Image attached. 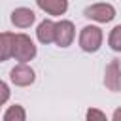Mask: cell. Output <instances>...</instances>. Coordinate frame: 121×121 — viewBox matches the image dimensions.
Masks as SVG:
<instances>
[{
	"mask_svg": "<svg viewBox=\"0 0 121 121\" xmlns=\"http://www.w3.org/2000/svg\"><path fill=\"white\" fill-rule=\"evenodd\" d=\"M102 40H104L102 28H100V26H95V25H87V26L81 28L78 42H79V47H81L85 53H95V51L100 49Z\"/></svg>",
	"mask_w": 121,
	"mask_h": 121,
	"instance_id": "obj_1",
	"label": "cell"
},
{
	"mask_svg": "<svg viewBox=\"0 0 121 121\" xmlns=\"http://www.w3.org/2000/svg\"><path fill=\"white\" fill-rule=\"evenodd\" d=\"M11 57L19 62H28L36 57V45L26 34H13V49Z\"/></svg>",
	"mask_w": 121,
	"mask_h": 121,
	"instance_id": "obj_2",
	"label": "cell"
},
{
	"mask_svg": "<svg viewBox=\"0 0 121 121\" xmlns=\"http://www.w3.org/2000/svg\"><path fill=\"white\" fill-rule=\"evenodd\" d=\"M83 15L91 21H96V23H110L113 17H115V8L112 4H106V2H98V4H91L83 9Z\"/></svg>",
	"mask_w": 121,
	"mask_h": 121,
	"instance_id": "obj_3",
	"label": "cell"
},
{
	"mask_svg": "<svg viewBox=\"0 0 121 121\" xmlns=\"http://www.w3.org/2000/svg\"><path fill=\"white\" fill-rule=\"evenodd\" d=\"M9 79H11V83L17 85V87H28V85L34 83L36 74H34V70H32L26 62H19V64H15V66L11 68Z\"/></svg>",
	"mask_w": 121,
	"mask_h": 121,
	"instance_id": "obj_4",
	"label": "cell"
},
{
	"mask_svg": "<svg viewBox=\"0 0 121 121\" xmlns=\"http://www.w3.org/2000/svg\"><path fill=\"white\" fill-rule=\"evenodd\" d=\"M74 36H76V28H74V23H72V21L60 19L59 23H55V43H57L59 47H68V45H72Z\"/></svg>",
	"mask_w": 121,
	"mask_h": 121,
	"instance_id": "obj_5",
	"label": "cell"
},
{
	"mask_svg": "<svg viewBox=\"0 0 121 121\" xmlns=\"http://www.w3.org/2000/svg\"><path fill=\"white\" fill-rule=\"evenodd\" d=\"M104 85H106V89H110L113 93L121 91V64H119L117 59L110 60V64L106 66V70H104Z\"/></svg>",
	"mask_w": 121,
	"mask_h": 121,
	"instance_id": "obj_6",
	"label": "cell"
},
{
	"mask_svg": "<svg viewBox=\"0 0 121 121\" xmlns=\"http://www.w3.org/2000/svg\"><path fill=\"white\" fill-rule=\"evenodd\" d=\"M11 25L17 28H28L34 21H36V13L28 8H15L11 11Z\"/></svg>",
	"mask_w": 121,
	"mask_h": 121,
	"instance_id": "obj_7",
	"label": "cell"
},
{
	"mask_svg": "<svg viewBox=\"0 0 121 121\" xmlns=\"http://www.w3.org/2000/svg\"><path fill=\"white\" fill-rule=\"evenodd\" d=\"M36 4L47 15H64L68 9V0H36Z\"/></svg>",
	"mask_w": 121,
	"mask_h": 121,
	"instance_id": "obj_8",
	"label": "cell"
},
{
	"mask_svg": "<svg viewBox=\"0 0 121 121\" xmlns=\"http://www.w3.org/2000/svg\"><path fill=\"white\" fill-rule=\"evenodd\" d=\"M36 36L42 43H55V23L51 19H43L38 28H36Z\"/></svg>",
	"mask_w": 121,
	"mask_h": 121,
	"instance_id": "obj_9",
	"label": "cell"
},
{
	"mask_svg": "<svg viewBox=\"0 0 121 121\" xmlns=\"http://www.w3.org/2000/svg\"><path fill=\"white\" fill-rule=\"evenodd\" d=\"M13 49V32H0V62L11 57Z\"/></svg>",
	"mask_w": 121,
	"mask_h": 121,
	"instance_id": "obj_10",
	"label": "cell"
},
{
	"mask_svg": "<svg viewBox=\"0 0 121 121\" xmlns=\"http://www.w3.org/2000/svg\"><path fill=\"white\" fill-rule=\"evenodd\" d=\"M2 117L6 121H25L26 119V112H25V108L21 104H13V106H9L6 110V113Z\"/></svg>",
	"mask_w": 121,
	"mask_h": 121,
	"instance_id": "obj_11",
	"label": "cell"
},
{
	"mask_svg": "<svg viewBox=\"0 0 121 121\" xmlns=\"http://www.w3.org/2000/svg\"><path fill=\"white\" fill-rule=\"evenodd\" d=\"M108 45L113 49V51H119L121 53V25L113 26L110 36H108Z\"/></svg>",
	"mask_w": 121,
	"mask_h": 121,
	"instance_id": "obj_12",
	"label": "cell"
},
{
	"mask_svg": "<svg viewBox=\"0 0 121 121\" xmlns=\"http://www.w3.org/2000/svg\"><path fill=\"white\" fill-rule=\"evenodd\" d=\"M9 100V87H8V83L6 81H2L0 79V106L2 104H6Z\"/></svg>",
	"mask_w": 121,
	"mask_h": 121,
	"instance_id": "obj_13",
	"label": "cell"
},
{
	"mask_svg": "<svg viewBox=\"0 0 121 121\" xmlns=\"http://www.w3.org/2000/svg\"><path fill=\"white\" fill-rule=\"evenodd\" d=\"M85 117H87L89 121H91V119H100V121H104V119H106V113H104V112H100V110H95V108H91V110H87Z\"/></svg>",
	"mask_w": 121,
	"mask_h": 121,
	"instance_id": "obj_14",
	"label": "cell"
},
{
	"mask_svg": "<svg viewBox=\"0 0 121 121\" xmlns=\"http://www.w3.org/2000/svg\"><path fill=\"white\" fill-rule=\"evenodd\" d=\"M112 119H113V121H121V108H117V110L112 113Z\"/></svg>",
	"mask_w": 121,
	"mask_h": 121,
	"instance_id": "obj_15",
	"label": "cell"
}]
</instances>
